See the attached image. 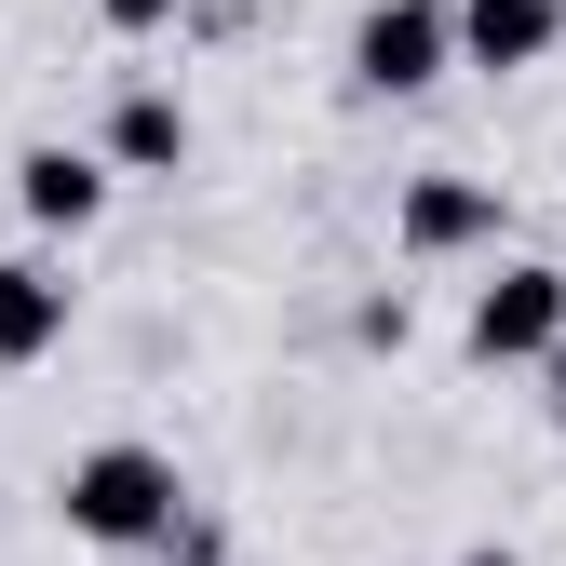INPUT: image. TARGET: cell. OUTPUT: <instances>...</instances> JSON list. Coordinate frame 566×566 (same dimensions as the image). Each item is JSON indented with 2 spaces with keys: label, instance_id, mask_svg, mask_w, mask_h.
<instances>
[{
  "label": "cell",
  "instance_id": "6da1fadb",
  "mask_svg": "<svg viewBox=\"0 0 566 566\" xmlns=\"http://www.w3.org/2000/svg\"><path fill=\"white\" fill-rule=\"evenodd\" d=\"M54 513H67V539H95V553H176L189 485H176V459H163V446L108 432V446H82V459H67Z\"/></svg>",
  "mask_w": 566,
  "mask_h": 566
},
{
  "label": "cell",
  "instance_id": "7a4b0ae2",
  "mask_svg": "<svg viewBox=\"0 0 566 566\" xmlns=\"http://www.w3.org/2000/svg\"><path fill=\"white\" fill-rule=\"evenodd\" d=\"M446 67H459V0H365V14H350V95L405 108V95H432Z\"/></svg>",
  "mask_w": 566,
  "mask_h": 566
},
{
  "label": "cell",
  "instance_id": "3957f363",
  "mask_svg": "<svg viewBox=\"0 0 566 566\" xmlns=\"http://www.w3.org/2000/svg\"><path fill=\"white\" fill-rule=\"evenodd\" d=\"M553 337H566V270L553 256H485L472 311H459V350L472 365H539Z\"/></svg>",
  "mask_w": 566,
  "mask_h": 566
},
{
  "label": "cell",
  "instance_id": "277c9868",
  "mask_svg": "<svg viewBox=\"0 0 566 566\" xmlns=\"http://www.w3.org/2000/svg\"><path fill=\"white\" fill-rule=\"evenodd\" d=\"M500 230H513L500 176H405V202H391V243H405L418 270H446V256H500Z\"/></svg>",
  "mask_w": 566,
  "mask_h": 566
},
{
  "label": "cell",
  "instance_id": "5b68a950",
  "mask_svg": "<svg viewBox=\"0 0 566 566\" xmlns=\"http://www.w3.org/2000/svg\"><path fill=\"white\" fill-rule=\"evenodd\" d=\"M553 41H566V0H459V67H485V82L539 67Z\"/></svg>",
  "mask_w": 566,
  "mask_h": 566
},
{
  "label": "cell",
  "instance_id": "8992f818",
  "mask_svg": "<svg viewBox=\"0 0 566 566\" xmlns=\"http://www.w3.org/2000/svg\"><path fill=\"white\" fill-rule=\"evenodd\" d=\"M108 149H28L14 163V202H28V230H95L108 217Z\"/></svg>",
  "mask_w": 566,
  "mask_h": 566
},
{
  "label": "cell",
  "instance_id": "52a82bcc",
  "mask_svg": "<svg viewBox=\"0 0 566 566\" xmlns=\"http://www.w3.org/2000/svg\"><path fill=\"white\" fill-rule=\"evenodd\" d=\"M41 350H67V283L41 256H0V378H28Z\"/></svg>",
  "mask_w": 566,
  "mask_h": 566
},
{
  "label": "cell",
  "instance_id": "ba28073f",
  "mask_svg": "<svg viewBox=\"0 0 566 566\" xmlns=\"http://www.w3.org/2000/svg\"><path fill=\"white\" fill-rule=\"evenodd\" d=\"M108 163H122V176H176V163H189V95L122 82V108H108Z\"/></svg>",
  "mask_w": 566,
  "mask_h": 566
},
{
  "label": "cell",
  "instance_id": "9c48e42d",
  "mask_svg": "<svg viewBox=\"0 0 566 566\" xmlns=\"http://www.w3.org/2000/svg\"><path fill=\"white\" fill-rule=\"evenodd\" d=\"M176 14H189V0H95L108 41H149V28H176Z\"/></svg>",
  "mask_w": 566,
  "mask_h": 566
},
{
  "label": "cell",
  "instance_id": "30bf717a",
  "mask_svg": "<svg viewBox=\"0 0 566 566\" xmlns=\"http://www.w3.org/2000/svg\"><path fill=\"white\" fill-rule=\"evenodd\" d=\"M539 405H553V432H566V337L539 350Z\"/></svg>",
  "mask_w": 566,
  "mask_h": 566
},
{
  "label": "cell",
  "instance_id": "8fae6325",
  "mask_svg": "<svg viewBox=\"0 0 566 566\" xmlns=\"http://www.w3.org/2000/svg\"><path fill=\"white\" fill-rule=\"evenodd\" d=\"M459 566H526V553H513V539H472V553H459Z\"/></svg>",
  "mask_w": 566,
  "mask_h": 566
}]
</instances>
